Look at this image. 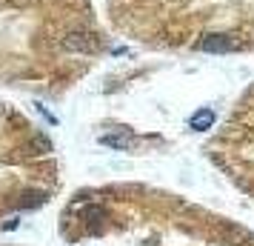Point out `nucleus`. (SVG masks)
<instances>
[{"label":"nucleus","mask_w":254,"mask_h":246,"mask_svg":"<svg viewBox=\"0 0 254 246\" xmlns=\"http://www.w3.org/2000/svg\"><path fill=\"white\" fill-rule=\"evenodd\" d=\"M60 232L83 246H254L252 229L143 186L80 192L60 215Z\"/></svg>","instance_id":"1"},{"label":"nucleus","mask_w":254,"mask_h":246,"mask_svg":"<svg viewBox=\"0 0 254 246\" xmlns=\"http://www.w3.org/2000/svg\"><path fill=\"white\" fill-rule=\"evenodd\" d=\"M211 155L237 180V186L254 198V94L234 112L226 132L211 146Z\"/></svg>","instance_id":"2"},{"label":"nucleus","mask_w":254,"mask_h":246,"mask_svg":"<svg viewBox=\"0 0 254 246\" xmlns=\"http://www.w3.org/2000/svg\"><path fill=\"white\" fill-rule=\"evenodd\" d=\"M197 49H203V52H231L234 43H231L229 37L214 35V37H203V40L197 43Z\"/></svg>","instance_id":"3"},{"label":"nucleus","mask_w":254,"mask_h":246,"mask_svg":"<svg viewBox=\"0 0 254 246\" xmlns=\"http://www.w3.org/2000/svg\"><path fill=\"white\" fill-rule=\"evenodd\" d=\"M211 123H214V112H211V109H206V112H197L194 117H191V129H208V126H211Z\"/></svg>","instance_id":"4"}]
</instances>
